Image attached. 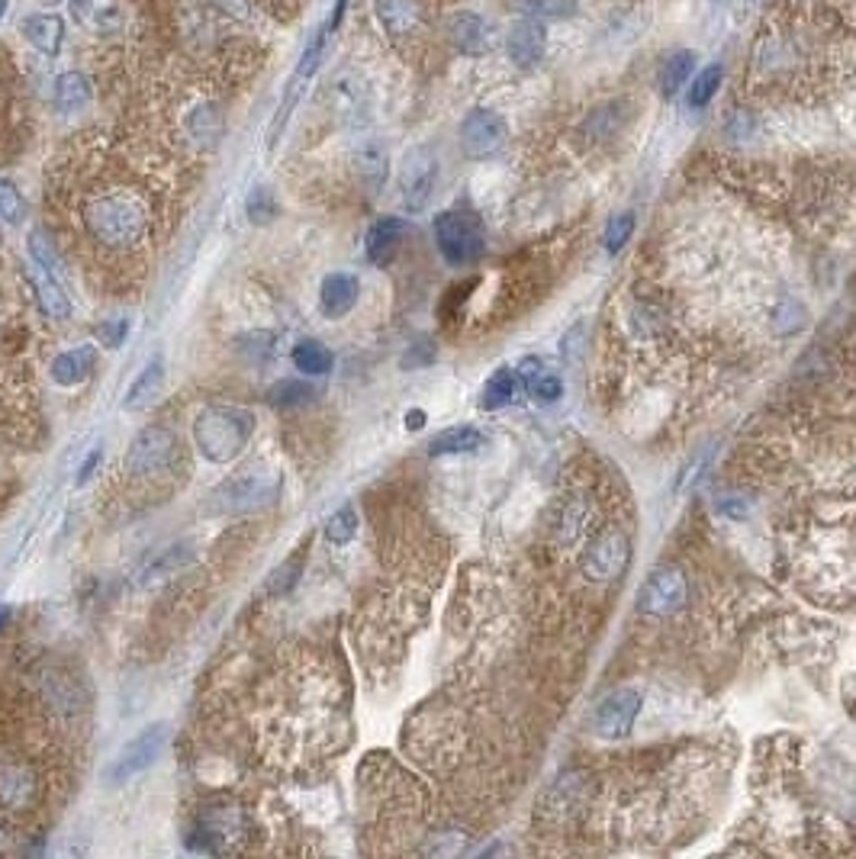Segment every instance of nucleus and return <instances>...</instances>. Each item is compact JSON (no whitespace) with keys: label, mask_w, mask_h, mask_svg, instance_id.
Returning <instances> with one entry per match:
<instances>
[{"label":"nucleus","mask_w":856,"mask_h":859,"mask_svg":"<svg viewBox=\"0 0 856 859\" xmlns=\"http://www.w3.org/2000/svg\"><path fill=\"white\" fill-rule=\"evenodd\" d=\"M84 225L90 238L107 248H133L148 232V210L130 191H107L84 207Z\"/></svg>","instance_id":"f257e3e1"},{"label":"nucleus","mask_w":856,"mask_h":859,"mask_svg":"<svg viewBox=\"0 0 856 859\" xmlns=\"http://www.w3.org/2000/svg\"><path fill=\"white\" fill-rule=\"evenodd\" d=\"M255 434V416L242 406H207L194 422V441L213 464H232Z\"/></svg>","instance_id":"f03ea898"},{"label":"nucleus","mask_w":856,"mask_h":859,"mask_svg":"<svg viewBox=\"0 0 856 859\" xmlns=\"http://www.w3.org/2000/svg\"><path fill=\"white\" fill-rule=\"evenodd\" d=\"M345 7H348V0H335L332 13H329V16L322 20V26H319V29L309 36V42H306V49H303V56H299L296 69H293L290 81H286L284 107L278 110V116H274V123H271V139H268V145H271V148L278 145V139H281L286 120H290V113H293V107H296V100H299L303 87H306V84L316 77V72L322 69V62H326V52H329V46H332V39H335V33H339V23H342V16H345Z\"/></svg>","instance_id":"7ed1b4c3"},{"label":"nucleus","mask_w":856,"mask_h":859,"mask_svg":"<svg viewBox=\"0 0 856 859\" xmlns=\"http://www.w3.org/2000/svg\"><path fill=\"white\" fill-rule=\"evenodd\" d=\"M284 477L274 470H242L229 480H222L210 493L207 512L210 515H248V512H261L271 502L281 496Z\"/></svg>","instance_id":"20e7f679"},{"label":"nucleus","mask_w":856,"mask_h":859,"mask_svg":"<svg viewBox=\"0 0 856 859\" xmlns=\"http://www.w3.org/2000/svg\"><path fill=\"white\" fill-rule=\"evenodd\" d=\"M431 229H435L438 251L451 268H467V265L480 261L487 238H484V225L477 216L467 213V210H444V213L435 216Z\"/></svg>","instance_id":"39448f33"},{"label":"nucleus","mask_w":856,"mask_h":859,"mask_svg":"<svg viewBox=\"0 0 856 859\" xmlns=\"http://www.w3.org/2000/svg\"><path fill=\"white\" fill-rule=\"evenodd\" d=\"M438 187V155L431 145H416L400 164V197L409 213H423Z\"/></svg>","instance_id":"423d86ee"},{"label":"nucleus","mask_w":856,"mask_h":859,"mask_svg":"<svg viewBox=\"0 0 856 859\" xmlns=\"http://www.w3.org/2000/svg\"><path fill=\"white\" fill-rule=\"evenodd\" d=\"M168 744V724L158 721V724H148L143 734H136L123 750L120 757L107 766V783L110 786H123L136 776H143L145 770H151V763L161 757Z\"/></svg>","instance_id":"0eeeda50"},{"label":"nucleus","mask_w":856,"mask_h":859,"mask_svg":"<svg viewBox=\"0 0 856 859\" xmlns=\"http://www.w3.org/2000/svg\"><path fill=\"white\" fill-rule=\"evenodd\" d=\"M178 434L164 426H148L136 434V441L130 444V454H126V470L136 474V477H155V474H164L174 457H178Z\"/></svg>","instance_id":"6e6552de"},{"label":"nucleus","mask_w":856,"mask_h":859,"mask_svg":"<svg viewBox=\"0 0 856 859\" xmlns=\"http://www.w3.org/2000/svg\"><path fill=\"white\" fill-rule=\"evenodd\" d=\"M628 557H632L628 538L619 528H609V531H599L586 544V551L579 557V570H583V576H589L592 582H609V579H615L619 573L628 567Z\"/></svg>","instance_id":"1a4fd4ad"},{"label":"nucleus","mask_w":856,"mask_h":859,"mask_svg":"<svg viewBox=\"0 0 856 859\" xmlns=\"http://www.w3.org/2000/svg\"><path fill=\"white\" fill-rule=\"evenodd\" d=\"M505 139H509V130L497 110L477 107L461 123V148L467 158H493L497 151H502Z\"/></svg>","instance_id":"9d476101"},{"label":"nucleus","mask_w":856,"mask_h":859,"mask_svg":"<svg viewBox=\"0 0 856 859\" xmlns=\"http://www.w3.org/2000/svg\"><path fill=\"white\" fill-rule=\"evenodd\" d=\"M641 715V692L638 689H615L612 696H606L592 715V734L602 740H619L625 737L635 721Z\"/></svg>","instance_id":"9b49d317"},{"label":"nucleus","mask_w":856,"mask_h":859,"mask_svg":"<svg viewBox=\"0 0 856 859\" xmlns=\"http://www.w3.org/2000/svg\"><path fill=\"white\" fill-rule=\"evenodd\" d=\"M689 589H686V576L673 567L667 570H657L647 582L641 586V596H638V609L644 615H653V618H667L673 612L683 609Z\"/></svg>","instance_id":"f8f14e48"},{"label":"nucleus","mask_w":856,"mask_h":859,"mask_svg":"<svg viewBox=\"0 0 856 859\" xmlns=\"http://www.w3.org/2000/svg\"><path fill=\"white\" fill-rule=\"evenodd\" d=\"M545 49H548V29H545V23L541 20H518L512 29H509V36H505V52H509V59L515 62V65H522V69H531V65H538L541 62V56H545Z\"/></svg>","instance_id":"ddd939ff"},{"label":"nucleus","mask_w":856,"mask_h":859,"mask_svg":"<svg viewBox=\"0 0 856 859\" xmlns=\"http://www.w3.org/2000/svg\"><path fill=\"white\" fill-rule=\"evenodd\" d=\"M72 16L94 36H117L126 26L120 0H72Z\"/></svg>","instance_id":"4468645a"},{"label":"nucleus","mask_w":856,"mask_h":859,"mask_svg":"<svg viewBox=\"0 0 856 859\" xmlns=\"http://www.w3.org/2000/svg\"><path fill=\"white\" fill-rule=\"evenodd\" d=\"M406 235V222L400 216H383L377 219L370 229H367V238H364V255L374 268H387L396 251H400V242Z\"/></svg>","instance_id":"2eb2a0df"},{"label":"nucleus","mask_w":856,"mask_h":859,"mask_svg":"<svg viewBox=\"0 0 856 859\" xmlns=\"http://www.w3.org/2000/svg\"><path fill=\"white\" fill-rule=\"evenodd\" d=\"M20 33L36 52H42L49 59H56L62 52V46H65V20L56 16V13H29V16H23Z\"/></svg>","instance_id":"dca6fc26"},{"label":"nucleus","mask_w":856,"mask_h":859,"mask_svg":"<svg viewBox=\"0 0 856 859\" xmlns=\"http://www.w3.org/2000/svg\"><path fill=\"white\" fill-rule=\"evenodd\" d=\"M329 100H332V110L342 123H364L367 116V87L357 74H339L332 84H329Z\"/></svg>","instance_id":"f3484780"},{"label":"nucleus","mask_w":856,"mask_h":859,"mask_svg":"<svg viewBox=\"0 0 856 859\" xmlns=\"http://www.w3.org/2000/svg\"><path fill=\"white\" fill-rule=\"evenodd\" d=\"M357 296H360V281L348 271H335L329 274L322 286H319V309L322 316L329 319H342L348 316L357 306Z\"/></svg>","instance_id":"a211bd4d"},{"label":"nucleus","mask_w":856,"mask_h":859,"mask_svg":"<svg viewBox=\"0 0 856 859\" xmlns=\"http://www.w3.org/2000/svg\"><path fill=\"white\" fill-rule=\"evenodd\" d=\"M515 373H518L522 393H528L538 406H551L564 396V380L558 373H548L541 358H522Z\"/></svg>","instance_id":"6ab92c4d"},{"label":"nucleus","mask_w":856,"mask_h":859,"mask_svg":"<svg viewBox=\"0 0 856 859\" xmlns=\"http://www.w3.org/2000/svg\"><path fill=\"white\" fill-rule=\"evenodd\" d=\"M29 284L36 290L39 306H42V312H46L49 319L65 322V319L72 316V299H69L65 286L59 281V274H52L49 268H42V265L33 261V265H29Z\"/></svg>","instance_id":"aec40b11"},{"label":"nucleus","mask_w":856,"mask_h":859,"mask_svg":"<svg viewBox=\"0 0 856 859\" xmlns=\"http://www.w3.org/2000/svg\"><path fill=\"white\" fill-rule=\"evenodd\" d=\"M448 42L461 56H484L487 52V23L480 13L461 10L448 20Z\"/></svg>","instance_id":"412c9836"},{"label":"nucleus","mask_w":856,"mask_h":859,"mask_svg":"<svg viewBox=\"0 0 856 859\" xmlns=\"http://www.w3.org/2000/svg\"><path fill=\"white\" fill-rule=\"evenodd\" d=\"M374 13L390 36H409L423 26L419 0H374Z\"/></svg>","instance_id":"4be33fe9"},{"label":"nucleus","mask_w":856,"mask_h":859,"mask_svg":"<svg viewBox=\"0 0 856 859\" xmlns=\"http://www.w3.org/2000/svg\"><path fill=\"white\" fill-rule=\"evenodd\" d=\"M52 100H56L59 113L74 116V113H84L94 103V87L81 72H62L56 77V84H52Z\"/></svg>","instance_id":"5701e85b"},{"label":"nucleus","mask_w":856,"mask_h":859,"mask_svg":"<svg viewBox=\"0 0 856 859\" xmlns=\"http://www.w3.org/2000/svg\"><path fill=\"white\" fill-rule=\"evenodd\" d=\"M161 390H164V358L155 355L143 367V373L133 380V386H130V393L123 400V409L126 413H143L161 396Z\"/></svg>","instance_id":"b1692460"},{"label":"nucleus","mask_w":856,"mask_h":859,"mask_svg":"<svg viewBox=\"0 0 856 859\" xmlns=\"http://www.w3.org/2000/svg\"><path fill=\"white\" fill-rule=\"evenodd\" d=\"M97 367V345H77L52 360V380L59 386H81Z\"/></svg>","instance_id":"393cba45"},{"label":"nucleus","mask_w":856,"mask_h":859,"mask_svg":"<svg viewBox=\"0 0 856 859\" xmlns=\"http://www.w3.org/2000/svg\"><path fill=\"white\" fill-rule=\"evenodd\" d=\"M39 791L36 776L26 766H0V805L3 808H26Z\"/></svg>","instance_id":"a878e982"},{"label":"nucleus","mask_w":856,"mask_h":859,"mask_svg":"<svg viewBox=\"0 0 856 859\" xmlns=\"http://www.w3.org/2000/svg\"><path fill=\"white\" fill-rule=\"evenodd\" d=\"M355 168L357 177L370 187V191H380L387 174H390V158H387V148L377 143V139H364L355 148Z\"/></svg>","instance_id":"bb28decb"},{"label":"nucleus","mask_w":856,"mask_h":859,"mask_svg":"<svg viewBox=\"0 0 856 859\" xmlns=\"http://www.w3.org/2000/svg\"><path fill=\"white\" fill-rule=\"evenodd\" d=\"M191 561H194V544H187V541L171 544V548H164V551H155L143 564V570H139V582L174 576L178 570H184Z\"/></svg>","instance_id":"cd10ccee"},{"label":"nucleus","mask_w":856,"mask_h":859,"mask_svg":"<svg viewBox=\"0 0 856 859\" xmlns=\"http://www.w3.org/2000/svg\"><path fill=\"white\" fill-rule=\"evenodd\" d=\"M184 126H187V136L200 148H213L219 143V136H222V110L216 107L213 100H204V103H197L187 113Z\"/></svg>","instance_id":"c85d7f7f"},{"label":"nucleus","mask_w":856,"mask_h":859,"mask_svg":"<svg viewBox=\"0 0 856 859\" xmlns=\"http://www.w3.org/2000/svg\"><path fill=\"white\" fill-rule=\"evenodd\" d=\"M484 431L474 429V426H454V429L438 431L431 441H428V454L431 457H441V454H470L477 447H484Z\"/></svg>","instance_id":"c756f323"},{"label":"nucleus","mask_w":856,"mask_h":859,"mask_svg":"<svg viewBox=\"0 0 856 859\" xmlns=\"http://www.w3.org/2000/svg\"><path fill=\"white\" fill-rule=\"evenodd\" d=\"M518 393H522L518 373H515L512 367H500V370L487 380V386H484V393H480V409H487V413L505 409L509 403L518 400Z\"/></svg>","instance_id":"7c9ffc66"},{"label":"nucleus","mask_w":856,"mask_h":859,"mask_svg":"<svg viewBox=\"0 0 856 859\" xmlns=\"http://www.w3.org/2000/svg\"><path fill=\"white\" fill-rule=\"evenodd\" d=\"M290 358H293V367H296L299 373H306V377H322V373H329L332 364H335L332 352H329L322 342H316V339L299 342Z\"/></svg>","instance_id":"2f4dec72"},{"label":"nucleus","mask_w":856,"mask_h":859,"mask_svg":"<svg viewBox=\"0 0 856 859\" xmlns=\"http://www.w3.org/2000/svg\"><path fill=\"white\" fill-rule=\"evenodd\" d=\"M696 72V56L693 52H673L663 65H660V94L663 97H676L680 87L693 77Z\"/></svg>","instance_id":"473e14b6"},{"label":"nucleus","mask_w":856,"mask_h":859,"mask_svg":"<svg viewBox=\"0 0 856 859\" xmlns=\"http://www.w3.org/2000/svg\"><path fill=\"white\" fill-rule=\"evenodd\" d=\"M721 81H724V65H721V62L702 69V74H696V81H693V87H689V107H693V110L709 107L712 97L718 94V87H721Z\"/></svg>","instance_id":"72a5a7b5"},{"label":"nucleus","mask_w":856,"mask_h":859,"mask_svg":"<svg viewBox=\"0 0 856 859\" xmlns=\"http://www.w3.org/2000/svg\"><path fill=\"white\" fill-rule=\"evenodd\" d=\"M313 386L306 380H281L268 396H271V406L274 409H299L313 400Z\"/></svg>","instance_id":"f704fd0d"},{"label":"nucleus","mask_w":856,"mask_h":859,"mask_svg":"<svg viewBox=\"0 0 856 859\" xmlns=\"http://www.w3.org/2000/svg\"><path fill=\"white\" fill-rule=\"evenodd\" d=\"M357 535V508L348 502V505H342L329 521H326V538L335 544V548H345V544H352Z\"/></svg>","instance_id":"c9c22d12"},{"label":"nucleus","mask_w":856,"mask_h":859,"mask_svg":"<svg viewBox=\"0 0 856 859\" xmlns=\"http://www.w3.org/2000/svg\"><path fill=\"white\" fill-rule=\"evenodd\" d=\"M29 258L36 261V265H42V268H49L52 274H62V258H59V251H56V245L36 229V232H29Z\"/></svg>","instance_id":"e433bc0d"},{"label":"nucleus","mask_w":856,"mask_h":859,"mask_svg":"<svg viewBox=\"0 0 856 859\" xmlns=\"http://www.w3.org/2000/svg\"><path fill=\"white\" fill-rule=\"evenodd\" d=\"M23 213H26V204H23L16 184L7 181V177H0V219L10 222V225H20V222H23Z\"/></svg>","instance_id":"4c0bfd02"},{"label":"nucleus","mask_w":856,"mask_h":859,"mask_svg":"<svg viewBox=\"0 0 856 859\" xmlns=\"http://www.w3.org/2000/svg\"><path fill=\"white\" fill-rule=\"evenodd\" d=\"M525 10L535 20H567L576 13V0H525Z\"/></svg>","instance_id":"58836bf2"},{"label":"nucleus","mask_w":856,"mask_h":859,"mask_svg":"<svg viewBox=\"0 0 856 859\" xmlns=\"http://www.w3.org/2000/svg\"><path fill=\"white\" fill-rule=\"evenodd\" d=\"M303 557H306V551L299 548L284 567L274 570V576H271V596H284V592H290V589L296 586V579H299V573H303Z\"/></svg>","instance_id":"ea45409f"},{"label":"nucleus","mask_w":856,"mask_h":859,"mask_svg":"<svg viewBox=\"0 0 856 859\" xmlns=\"http://www.w3.org/2000/svg\"><path fill=\"white\" fill-rule=\"evenodd\" d=\"M586 521H589V508L579 500H571L567 508H564V518H561V538H564L567 544L576 541V538L586 531Z\"/></svg>","instance_id":"a19ab883"},{"label":"nucleus","mask_w":856,"mask_h":859,"mask_svg":"<svg viewBox=\"0 0 856 859\" xmlns=\"http://www.w3.org/2000/svg\"><path fill=\"white\" fill-rule=\"evenodd\" d=\"M632 232H635V216H615V219L609 222V229H606V251H609V255H619V251L625 248V242L632 238Z\"/></svg>","instance_id":"79ce46f5"},{"label":"nucleus","mask_w":856,"mask_h":859,"mask_svg":"<svg viewBox=\"0 0 856 859\" xmlns=\"http://www.w3.org/2000/svg\"><path fill=\"white\" fill-rule=\"evenodd\" d=\"M274 216H278V200H274V194H271L268 187H255L252 197H248V219L258 222V225H265V222H271Z\"/></svg>","instance_id":"37998d69"},{"label":"nucleus","mask_w":856,"mask_h":859,"mask_svg":"<svg viewBox=\"0 0 856 859\" xmlns=\"http://www.w3.org/2000/svg\"><path fill=\"white\" fill-rule=\"evenodd\" d=\"M126 335H130V319H110V322H103V326L97 329V339H100V345H103V348H110V352L123 348Z\"/></svg>","instance_id":"c03bdc74"},{"label":"nucleus","mask_w":856,"mask_h":859,"mask_svg":"<svg viewBox=\"0 0 856 859\" xmlns=\"http://www.w3.org/2000/svg\"><path fill=\"white\" fill-rule=\"evenodd\" d=\"M100 461H103V447H90V454L84 457V464L77 467V477H74V487H84V483H90V477L97 474V467H100Z\"/></svg>","instance_id":"a18cd8bd"},{"label":"nucleus","mask_w":856,"mask_h":859,"mask_svg":"<svg viewBox=\"0 0 856 859\" xmlns=\"http://www.w3.org/2000/svg\"><path fill=\"white\" fill-rule=\"evenodd\" d=\"M718 512L727 515V518H734V521H744V518L750 515L747 500H741V496H721V500H718Z\"/></svg>","instance_id":"49530a36"},{"label":"nucleus","mask_w":856,"mask_h":859,"mask_svg":"<svg viewBox=\"0 0 856 859\" xmlns=\"http://www.w3.org/2000/svg\"><path fill=\"white\" fill-rule=\"evenodd\" d=\"M423 426H426V413H423V409H413V413H409V416H406V429H423Z\"/></svg>","instance_id":"de8ad7c7"},{"label":"nucleus","mask_w":856,"mask_h":859,"mask_svg":"<svg viewBox=\"0 0 856 859\" xmlns=\"http://www.w3.org/2000/svg\"><path fill=\"white\" fill-rule=\"evenodd\" d=\"M10 618H13V609H10V605H0V631L10 625Z\"/></svg>","instance_id":"09e8293b"},{"label":"nucleus","mask_w":856,"mask_h":859,"mask_svg":"<svg viewBox=\"0 0 856 859\" xmlns=\"http://www.w3.org/2000/svg\"><path fill=\"white\" fill-rule=\"evenodd\" d=\"M7 10H10V0H0V23H3V16H7Z\"/></svg>","instance_id":"8fccbe9b"},{"label":"nucleus","mask_w":856,"mask_h":859,"mask_svg":"<svg viewBox=\"0 0 856 859\" xmlns=\"http://www.w3.org/2000/svg\"><path fill=\"white\" fill-rule=\"evenodd\" d=\"M49 3H52V0H49Z\"/></svg>","instance_id":"3c124183"}]
</instances>
